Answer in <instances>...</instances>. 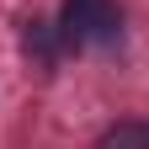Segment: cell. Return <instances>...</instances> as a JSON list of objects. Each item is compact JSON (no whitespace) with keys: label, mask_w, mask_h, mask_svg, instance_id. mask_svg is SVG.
<instances>
[{"label":"cell","mask_w":149,"mask_h":149,"mask_svg":"<svg viewBox=\"0 0 149 149\" xmlns=\"http://www.w3.org/2000/svg\"><path fill=\"white\" fill-rule=\"evenodd\" d=\"M117 32H123L117 0H64V16H59L64 53H74V48H107V43H117Z\"/></svg>","instance_id":"obj_1"},{"label":"cell","mask_w":149,"mask_h":149,"mask_svg":"<svg viewBox=\"0 0 149 149\" xmlns=\"http://www.w3.org/2000/svg\"><path fill=\"white\" fill-rule=\"evenodd\" d=\"M96 149H149V117H117V123H107Z\"/></svg>","instance_id":"obj_2"},{"label":"cell","mask_w":149,"mask_h":149,"mask_svg":"<svg viewBox=\"0 0 149 149\" xmlns=\"http://www.w3.org/2000/svg\"><path fill=\"white\" fill-rule=\"evenodd\" d=\"M27 53H37V64H53L64 53V37L53 22H27Z\"/></svg>","instance_id":"obj_3"}]
</instances>
